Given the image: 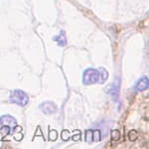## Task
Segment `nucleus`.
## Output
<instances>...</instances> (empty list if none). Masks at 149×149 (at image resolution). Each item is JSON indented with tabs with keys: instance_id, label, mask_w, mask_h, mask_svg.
<instances>
[{
	"instance_id": "obj_1",
	"label": "nucleus",
	"mask_w": 149,
	"mask_h": 149,
	"mask_svg": "<svg viewBox=\"0 0 149 149\" xmlns=\"http://www.w3.org/2000/svg\"><path fill=\"white\" fill-rule=\"evenodd\" d=\"M10 102L12 103H15L20 107H26L29 102V97L23 91L21 90H15L11 93L10 95Z\"/></svg>"
},
{
	"instance_id": "obj_2",
	"label": "nucleus",
	"mask_w": 149,
	"mask_h": 149,
	"mask_svg": "<svg viewBox=\"0 0 149 149\" xmlns=\"http://www.w3.org/2000/svg\"><path fill=\"white\" fill-rule=\"evenodd\" d=\"M98 77H100V73L97 70L93 68L86 69L83 74V84L86 86L93 85L98 81Z\"/></svg>"
},
{
	"instance_id": "obj_3",
	"label": "nucleus",
	"mask_w": 149,
	"mask_h": 149,
	"mask_svg": "<svg viewBox=\"0 0 149 149\" xmlns=\"http://www.w3.org/2000/svg\"><path fill=\"white\" fill-rule=\"evenodd\" d=\"M119 78H115L113 83L109 86V93L114 102H116L119 97Z\"/></svg>"
},
{
	"instance_id": "obj_4",
	"label": "nucleus",
	"mask_w": 149,
	"mask_h": 149,
	"mask_svg": "<svg viewBox=\"0 0 149 149\" xmlns=\"http://www.w3.org/2000/svg\"><path fill=\"white\" fill-rule=\"evenodd\" d=\"M0 124H1V125H7V126L13 127L14 130H15V128L17 127V121H16V119L14 118L13 116H11V115H2V116L0 117Z\"/></svg>"
},
{
	"instance_id": "obj_5",
	"label": "nucleus",
	"mask_w": 149,
	"mask_h": 149,
	"mask_svg": "<svg viewBox=\"0 0 149 149\" xmlns=\"http://www.w3.org/2000/svg\"><path fill=\"white\" fill-rule=\"evenodd\" d=\"M40 109L42 110V112L45 114H52V113H54V112H56L57 107L54 102H43L42 104L40 105Z\"/></svg>"
},
{
	"instance_id": "obj_6",
	"label": "nucleus",
	"mask_w": 149,
	"mask_h": 149,
	"mask_svg": "<svg viewBox=\"0 0 149 149\" xmlns=\"http://www.w3.org/2000/svg\"><path fill=\"white\" fill-rule=\"evenodd\" d=\"M149 86V81H148V78L147 77H143L140 80L137 81L136 84V90L139 91V92H143V91L147 90Z\"/></svg>"
},
{
	"instance_id": "obj_7",
	"label": "nucleus",
	"mask_w": 149,
	"mask_h": 149,
	"mask_svg": "<svg viewBox=\"0 0 149 149\" xmlns=\"http://www.w3.org/2000/svg\"><path fill=\"white\" fill-rule=\"evenodd\" d=\"M54 41H56L60 47H65L67 45V37L65 31H60L59 35H57L56 37H54Z\"/></svg>"
},
{
	"instance_id": "obj_8",
	"label": "nucleus",
	"mask_w": 149,
	"mask_h": 149,
	"mask_svg": "<svg viewBox=\"0 0 149 149\" xmlns=\"http://www.w3.org/2000/svg\"><path fill=\"white\" fill-rule=\"evenodd\" d=\"M98 73H100L98 81H100V84H103L105 81L107 80V78H109V74H107V72L105 71L104 69H100V71H98Z\"/></svg>"
},
{
	"instance_id": "obj_9",
	"label": "nucleus",
	"mask_w": 149,
	"mask_h": 149,
	"mask_svg": "<svg viewBox=\"0 0 149 149\" xmlns=\"http://www.w3.org/2000/svg\"><path fill=\"white\" fill-rule=\"evenodd\" d=\"M86 141L88 143L93 142V129H88L86 131Z\"/></svg>"
},
{
	"instance_id": "obj_10",
	"label": "nucleus",
	"mask_w": 149,
	"mask_h": 149,
	"mask_svg": "<svg viewBox=\"0 0 149 149\" xmlns=\"http://www.w3.org/2000/svg\"><path fill=\"white\" fill-rule=\"evenodd\" d=\"M102 139V134H100V130L95 129L93 130V142H98Z\"/></svg>"
},
{
	"instance_id": "obj_11",
	"label": "nucleus",
	"mask_w": 149,
	"mask_h": 149,
	"mask_svg": "<svg viewBox=\"0 0 149 149\" xmlns=\"http://www.w3.org/2000/svg\"><path fill=\"white\" fill-rule=\"evenodd\" d=\"M137 137H138V133H137V131H136V130H130L128 132V138H129V140H130V141L136 140Z\"/></svg>"
},
{
	"instance_id": "obj_12",
	"label": "nucleus",
	"mask_w": 149,
	"mask_h": 149,
	"mask_svg": "<svg viewBox=\"0 0 149 149\" xmlns=\"http://www.w3.org/2000/svg\"><path fill=\"white\" fill-rule=\"evenodd\" d=\"M0 131H1L2 136L8 135V134L10 133V131H11V127L10 126H7V125H2L1 129H0Z\"/></svg>"
},
{
	"instance_id": "obj_13",
	"label": "nucleus",
	"mask_w": 149,
	"mask_h": 149,
	"mask_svg": "<svg viewBox=\"0 0 149 149\" xmlns=\"http://www.w3.org/2000/svg\"><path fill=\"white\" fill-rule=\"evenodd\" d=\"M119 138H120V133H119V131L116 130V129L112 130V132H111V140L112 141H118Z\"/></svg>"
},
{
	"instance_id": "obj_14",
	"label": "nucleus",
	"mask_w": 149,
	"mask_h": 149,
	"mask_svg": "<svg viewBox=\"0 0 149 149\" xmlns=\"http://www.w3.org/2000/svg\"><path fill=\"white\" fill-rule=\"evenodd\" d=\"M50 139H51V140H56L57 139V131L56 130H52L50 132Z\"/></svg>"
}]
</instances>
